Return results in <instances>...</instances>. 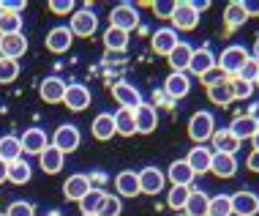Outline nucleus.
Returning <instances> with one entry per match:
<instances>
[{
	"label": "nucleus",
	"instance_id": "34",
	"mask_svg": "<svg viewBox=\"0 0 259 216\" xmlns=\"http://www.w3.org/2000/svg\"><path fill=\"white\" fill-rule=\"evenodd\" d=\"M207 99L213 101V104H219V107L232 104L235 96H232V85H229V80H224V82H219V85L207 88Z\"/></svg>",
	"mask_w": 259,
	"mask_h": 216
},
{
	"label": "nucleus",
	"instance_id": "46",
	"mask_svg": "<svg viewBox=\"0 0 259 216\" xmlns=\"http://www.w3.org/2000/svg\"><path fill=\"white\" fill-rule=\"evenodd\" d=\"M256 74H259V63H256L254 58H248V60H246V66L240 68V74H237V77H240V80H246V82H254V80H256Z\"/></svg>",
	"mask_w": 259,
	"mask_h": 216
},
{
	"label": "nucleus",
	"instance_id": "40",
	"mask_svg": "<svg viewBox=\"0 0 259 216\" xmlns=\"http://www.w3.org/2000/svg\"><path fill=\"white\" fill-rule=\"evenodd\" d=\"M229 85H232L235 101L251 99V93H254V82H246V80H240V77H229Z\"/></svg>",
	"mask_w": 259,
	"mask_h": 216
},
{
	"label": "nucleus",
	"instance_id": "43",
	"mask_svg": "<svg viewBox=\"0 0 259 216\" xmlns=\"http://www.w3.org/2000/svg\"><path fill=\"white\" fill-rule=\"evenodd\" d=\"M6 216H36V208H33V203L17 200V203H11V205H9V211H6Z\"/></svg>",
	"mask_w": 259,
	"mask_h": 216
},
{
	"label": "nucleus",
	"instance_id": "26",
	"mask_svg": "<svg viewBox=\"0 0 259 216\" xmlns=\"http://www.w3.org/2000/svg\"><path fill=\"white\" fill-rule=\"evenodd\" d=\"M210 172L219 178H232L237 172V159L232 153H213V162H210Z\"/></svg>",
	"mask_w": 259,
	"mask_h": 216
},
{
	"label": "nucleus",
	"instance_id": "1",
	"mask_svg": "<svg viewBox=\"0 0 259 216\" xmlns=\"http://www.w3.org/2000/svg\"><path fill=\"white\" fill-rule=\"evenodd\" d=\"M248 58H251V52L243 44H229L227 50L221 52V58H215V66H219L227 77H237Z\"/></svg>",
	"mask_w": 259,
	"mask_h": 216
},
{
	"label": "nucleus",
	"instance_id": "38",
	"mask_svg": "<svg viewBox=\"0 0 259 216\" xmlns=\"http://www.w3.org/2000/svg\"><path fill=\"white\" fill-rule=\"evenodd\" d=\"M188 194H191V186H172V189L166 192V205H169L172 211H183L186 203H188Z\"/></svg>",
	"mask_w": 259,
	"mask_h": 216
},
{
	"label": "nucleus",
	"instance_id": "29",
	"mask_svg": "<svg viewBox=\"0 0 259 216\" xmlns=\"http://www.w3.org/2000/svg\"><path fill=\"white\" fill-rule=\"evenodd\" d=\"M191 55H194V47L186 44V41H180L175 50L166 55V60H169L172 71H188V63H191Z\"/></svg>",
	"mask_w": 259,
	"mask_h": 216
},
{
	"label": "nucleus",
	"instance_id": "6",
	"mask_svg": "<svg viewBox=\"0 0 259 216\" xmlns=\"http://www.w3.org/2000/svg\"><path fill=\"white\" fill-rule=\"evenodd\" d=\"M109 27H117V30H125V33H131L134 27H139V11H137V6H131V3L115 6L112 14H109Z\"/></svg>",
	"mask_w": 259,
	"mask_h": 216
},
{
	"label": "nucleus",
	"instance_id": "52",
	"mask_svg": "<svg viewBox=\"0 0 259 216\" xmlns=\"http://www.w3.org/2000/svg\"><path fill=\"white\" fill-rule=\"evenodd\" d=\"M251 58H254L256 63H259V39L254 41V50H251Z\"/></svg>",
	"mask_w": 259,
	"mask_h": 216
},
{
	"label": "nucleus",
	"instance_id": "16",
	"mask_svg": "<svg viewBox=\"0 0 259 216\" xmlns=\"http://www.w3.org/2000/svg\"><path fill=\"white\" fill-rule=\"evenodd\" d=\"M229 131H232V137H237V140H251V137L259 131V118L254 113H246V115H237L232 121V126H229Z\"/></svg>",
	"mask_w": 259,
	"mask_h": 216
},
{
	"label": "nucleus",
	"instance_id": "14",
	"mask_svg": "<svg viewBox=\"0 0 259 216\" xmlns=\"http://www.w3.org/2000/svg\"><path fill=\"white\" fill-rule=\"evenodd\" d=\"M27 52V39L25 33H14V36H0V58L19 60Z\"/></svg>",
	"mask_w": 259,
	"mask_h": 216
},
{
	"label": "nucleus",
	"instance_id": "3",
	"mask_svg": "<svg viewBox=\"0 0 259 216\" xmlns=\"http://www.w3.org/2000/svg\"><path fill=\"white\" fill-rule=\"evenodd\" d=\"M172 30L178 33V30H194V27L199 25V11L194 9V3L191 0H180V3H175V11H172Z\"/></svg>",
	"mask_w": 259,
	"mask_h": 216
},
{
	"label": "nucleus",
	"instance_id": "39",
	"mask_svg": "<svg viewBox=\"0 0 259 216\" xmlns=\"http://www.w3.org/2000/svg\"><path fill=\"white\" fill-rule=\"evenodd\" d=\"M14 33H22V14L0 11V36H14Z\"/></svg>",
	"mask_w": 259,
	"mask_h": 216
},
{
	"label": "nucleus",
	"instance_id": "33",
	"mask_svg": "<svg viewBox=\"0 0 259 216\" xmlns=\"http://www.w3.org/2000/svg\"><path fill=\"white\" fill-rule=\"evenodd\" d=\"M104 47L109 52H125L128 50V33L117 30V27H107L104 30Z\"/></svg>",
	"mask_w": 259,
	"mask_h": 216
},
{
	"label": "nucleus",
	"instance_id": "25",
	"mask_svg": "<svg viewBox=\"0 0 259 216\" xmlns=\"http://www.w3.org/2000/svg\"><path fill=\"white\" fill-rule=\"evenodd\" d=\"M210 142H213V153H235L240 151V140L237 137H232V131L229 129H215L213 131V137H210Z\"/></svg>",
	"mask_w": 259,
	"mask_h": 216
},
{
	"label": "nucleus",
	"instance_id": "31",
	"mask_svg": "<svg viewBox=\"0 0 259 216\" xmlns=\"http://www.w3.org/2000/svg\"><path fill=\"white\" fill-rule=\"evenodd\" d=\"M207 205H210V197L202 189H191L188 194V203H186V216H207Z\"/></svg>",
	"mask_w": 259,
	"mask_h": 216
},
{
	"label": "nucleus",
	"instance_id": "5",
	"mask_svg": "<svg viewBox=\"0 0 259 216\" xmlns=\"http://www.w3.org/2000/svg\"><path fill=\"white\" fill-rule=\"evenodd\" d=\"M50 145H52V148H58L63 156H66V153H74L82 145V131L76 129L74 123H63V126L55 129Z\"/></svg>",
	"mask_w": 259,
	"mask_h": 216
},
{
	"label": "nucleus",
	"instance_id": "53",
	"mask_svg": "<svg viewBox=\"0 0 259 216\" xmlns=\"http://www.w3.org/2000/svg\"><path fill=\"white\" fill-rule=\"evenodd\" d=\"M251 142H254V151H259V131H256L254 137H251Z\"/></svg>",
	"mask_w": 259,
	"mask_h": 216
},
{
	"label": "nucleus",
	"instance_id": "28",
	"mask_svg": "<svg viewBox=\"0 0 259 216\" xmlns=\"http://www.w3.org/2000/svg\"><path fill=\"white\" fill-rule=\"evenodd\" d=\"M248 19L246 9H243V0H232V3H227V9H224V25H227V30H237V27H243Z\"/></svg>",
	"mask_w": 259,
	"mask_h": 216
},
{
	"label": "nucleus",
	"instance_id": "19",
	"mask_svg": "<svg viewBox=\"0 0 259 216\" xmlns=\"http://www.w3.org/2000/svg\"><path fill=\"white\" fill-rule=\"evenodd\" d=\"M232 213H237V216H256L259 213V194H254V192H235L232 194Z\"/></svg>",
	"mask_w": 259,
	"mask_h": 216
},
{
	"label": "nucleus",
	"instance_id": "54",
	"mask_svg": "<svg viewBox=\"0 0 259 216\" xmlns=\"http://www.w3.org/2000/svg\"><path fill=\"white\" fill-rule=\"evenodd\" d=\"M254 88H259V74H256V80H254Z\"/></svg>",
	"mask_w": 259,
	"mask_h": 216
},
{
	"label": "nucleus",
	"instance_id": "30",
	"mask_svg": "<svg viewBox=\"0 0 259 216\" xmlns=\"http://www.w3.org/2000/svg\"><path fill=\"white\" fill-rule=\"evenodd\" d=\"M115 134L120 137H134L137 134V123H134V110H117L115 115Z\"/></svg>",
	"mask_w": 259,
	"mask_h": 216
},
{
	"label": "nucleus",
	"instance_id": "23",
	"mask_svg": "<svg viewBox=\"0 0 259 216\" xmlns=\"http://www.w3.org/2000/svg\"><path fill=\"white\" fill-rule=\"evenodd\" d=\"M164 175H166V181H169L172 186H191L194 178H197V175L191 172V167L186 164V159H175Z\"/></svg>",
	"mask_w": 259,
	"mask_h": 216
},
{
	"label": "nucleus",
	"instance_id": "41",
	"mask_svg": "<svg viewBox=\"0 0 259 216\" xmlns=\"http://www.w3.org/2000/svg\"><path fill=\"white\" fill-rule=\"evenodd\" d=\"M19 77V63L9 58H0V85H11Z\"/></svg>",
	"mask_w": 259,
	"mask_h": 216
},
{
	"label": "nucleus",
	"instance_id": "22",
	"mask_svg": "<svg viewBox=\"0 0 259 216\" xmlns=\"http://www.w3.org/2000/svg\"><path fill=\"white\" fill-rule=\"evenodd\" d=\"M210 68H215L213 50H210V47H199V50H194L191 63H188V71H191L194 77H202V74H207Z\"/></svg>",
	"mask_w": 259,
	"mask_h": 216
},
{
	"label": "nucleus",
	"instance_id": "13",
	"mask_svg": "<svg viewBox=\"0 0 259 216\" xmlns=\"http://www.w3.org/2000/svg\"><path fill=\"white\" fill-rule=\"evenodd\" d=\"M19 145H22V153H30V156H41V151L47 148V131L33 126V129H25V134L19 137Z\"/></svg>",
	"mask_w": 259,
	"mask_h": 216
},
{
	"label": "nucleus",
	"instance_id": "51",
	"mask_svg": "<svg viewBox=\"0 0 259 216\" xmlns=\"http://www.w3.org/2000/svg\"><path fill=\"white\" fill-rule=\"evenodd\" d=\"M6 181H9V164H6L3 159H0V186H3Z\"/></svg>",
	"mask_w": 259,
	"mask_h": 216
},
{
	"label": "nucleus",
	"instance_id": "42",
	"mask_svg": "<svg viewBox=\"0 0 259 216\" xmlns=\"http://www.w3.org/2000/svg\"><path fill=\"white\" fill-rule=\"evenodd\" d=\"M120 213H123V200L117 194H107L99 208V216H120Z\"/></svg>",
	"mask_w": 259,
	"mask_h": 216
},
{
	"label": "nucleus",
	"instance_id": "20",
	"mask_svg": "<svg viewBox=\"0 0 259 216\" xmlns=\"http://www.w3.org/2000/svg\"><path fill=\"white\" fill-rule=\"evenodd\" d=\"M180 41H178V33L172 30V27H158L156 33H153V39H150V47H153V52L156 55H169L175 47H178Z\"/></svg>",
	"mask_w": 259,
	"mask_h": 216
},
{
	"label": "nucleus",
	"instance_id": "48",
	"mask_svg": "<svg viewBox=\"0 0 259 216\" xmlns=\"http://www.w3.org/2000/svg\"><path fill=\"white\" fill-rule=\"evenodd\" d=\"M50 11H55V14H74V3L71 0H50Z\"/></svg>",
	"mask_w": 259,
	"mask_h": 216
},
{
	"label": "nucleus",
	"instance_id": "36",
	"mask_svg": "<svg viewBox=\"0 0 259 216\" xmlns=\"http://www.w3.org/2000/svg\"><path fill=\"white\" fill-rule=\"evenodd\" d=\"M104 197H107V192H104V189H96V186H93V189H90L76 205H79V211H82V213H99V208H101V203H104Z\"/></svg>",
	"mask_w": 259,
	"mask_h": 216
},
{
	"label": "nucleus",
	"instance_id": "37",
	"mask_svg": "<svg viewBox=\"0 0 259 216\" xmlns=\"http://www.w3.org/2000/svg\"><path fill=\"white\" fill-rule=\"evenodd\" d=\"M207 216H232V194H215V197H210Z\"/></svg>",
	"mask_w": 259,
	"mask_h": 216
},
{
	"label": "nucleus",
	"instance_id": "57",
	"mask_svg": "<svg viewBox=\"0 0 259 216\" xmlns=\"http://www.w3.org/2000/svg\"><path fill=\"white\" fill-rule=\"evenodd\" d=\"M178 216H186V213H178Z\"/></svg>",
	"mask_w": 259,
	"mask_h": 216
},
{
	"label": "nucleus",
	"instance_id": "12",
	"mask_svg": "<svg viewBox=\"0 0 259 216\" xmlns=\"http://www.w3.org/2000/svg\"><path fill=\"white\" fill-rule=\"evenodd\" d=\"M93 189L90 186V175H82V172H76V175H68L66 184H63V197L71 200V203H79L85 194Z\"/></svg>",
	"mask_w": 259,
	"mask_h": 216
},
{
	"label": "nucleus",
	"instance_id": "2",
	"mask_svg": "<svg viewBox=\"0 0 259 216\" xmlns=\"http://www.w3.org/2000/svg\"><path fill=\"white\" fill-rule=\"evenodd\" d=\"M213 131H215V118H213V113L199 110V113L191 115V121H188V137H191L197 145H205L210 137H213Z\"/></svg>",
	"mask_w": 259,
	"mask_h": 216
},
{
	"label": "nucleus",
	"instance_id": "27",
	"mask_svg": "<svg viewBox=\"0 0 259 216\" xmlns=\"http://www.w3.org/2000/svg\"><path fill=\"white\" fill-rule=\"evenodd\" d=\"M63 162H66V156H63L58 148H52V145H47V148L41 151V156H38V164H41V170H44L47 175H58V172L63 170Z\"/></svg>",
	"mask_w": 259,
	"mask_h": 216
},
{
	"label": "nucleus",
	"instance_id": "15",
	"mask_svg": "<svg viewBox=\"0 0 259 216\" xmlns=\"http://www.w3.org/2000/svg\"><path fill=\"white\" fill-rule=\"evenodd\" d=\"M66 88H68L66 80H60V77H47L38 85V96L47 104H58V101H63V96H66Z\"/></svg>",
	"mask_w": 259,
	"mask_h": 216
},
{
	"label": "nucleus",
	"instance_id": "55",
	"mask_svg": "<svg viewBox=\"0 0 259 216\" xmlns=\"http://www.w3.org/2000/svg\"><path fill=\"white\" fill-rule=\"evenodd\" d=\"M82 216H99V213H82Z\"/></svg>",
	"mask_w": 259,
	"mask_h": 216
},
{
	"label": "nucleus",
	"instance_id": "17",
	"mask_svg": "<svg viewBox=\"0 0 259 216\" xmlns=\"http://www.w3.org/2000/svg\"><path fill=\"white\" fill-rule=\"evenodd\" d=\"M210 162H213V151L205 148V145L191 148V151H188V156H186V164L191 167L194 175H205V172H210Z\"/></svg>",
	"mask_w": 259,
	"mask_h": 216
},
{
	"label": "nucleus",
	"instance_id": "8",
	"mask_svg": "<svg viewBox=\"0 0 259 216\" xmlns=\"http://www.w3.org/2000/svg\"><path fill=\"white\" fill-rule=\"evenodd\" d=\"M93 96H90V88L82 85V82H74V85L66 88V96H63V104H66L71 113H82V110L90 107Z\"/></svg>",
	"mask_w": 259,
	"mask_h": 216
},
{
	"label": "nucleus",
	"instance_id": "49",
	"mask_svg": "<svg viewBox=\"0 0 259 216\" xmlns=\"http://www.w3.org/2000/svg\"><path fill=\"white\" fill-rule=\"evenodd\" d=\"M246 167L251 172H259V151H251L248 159H246Z\"/></svg>",
	"mask_w": 259,
	"mask_h": 216
},
{
	"label": "nucleus",
	"instance_id": "50",
	"mask_svg": "<svg viewBox=\"0 0 259 216\" xmlns=\"http://www.w3.org/2000/svg\"><path fill=\"white\" fill-rule=\"evenodd\" d=\"M243 9H246V14L251 17V14H259V3L256 0H243Z\"/></svg>",
	"mask_w": 259,
	"mask_h": 216
},
{
	"label": "nucleus",
	"instance_id": "24",
	"mask_svg": "<svg viewBox=\"0 0 259 216\" xmlns=\"http://www.w3.org/2000/svg\"><path fill=\"white\" fill-rule=\"evenodd\" d=\"M90 134L99 142H109L112 137H115V118L109 113H99L93 118V123H90Z\"/></svg>",
	"mask_w": 259,
	"mask_h": 216
},
{
	"label": "nucleus",
	"instance_id": "11",
	"mask_svg": "<svg viewBox=\"0 0 259 216\" xmlns=\"http://www.w3.org/2000/svg\"><path fill=\"white\" fill-rule=\"evenodd\" d=\"M112 96H115V101L120 104L123 110H137L139 104H142V93H139L131 82H115V85H112Z\"/></svg>",
	"mask_w": 259,
	"mask_h": 216
},
{
	"label": "nucleus",
	"instance_id": "21",
	"mask_svg": "<svg viewBox=\"0 0 259 216\" xmlns=\"http://www.w3.org/2000/svg\"><path fill=\"white\" fill-rule=\"evenodd\" d=\"M115 192H117V197H137V194H142L139 192V175L134 170H123V172H117L115 175Z\"/></svg>",
	"mask_w": 259,
	"mask_h": 216
},
{
	"label": "nucleus",
	"instance_id": "58",
	"mask_svg": "<svg viewBox=\"0 0 259 216\" xmlns=\"http://www.w3.org/2000/svg\"><path fill=\"white\" fill-rule=\"evenodd\" d=\"M0 216H6V213H0Z\"/></svg>",
	"mask_w": 259,
	"mask_h": 216
},
{
	"label": "nucleus",
	"instance_id": "47",
	"mask_svg": "<svg viewBox=\"0 0 259 216\" xmlns=\"http://www.w3.org/2000/svg\"><path fill=\"white\" fill-rule=\"evenodd\" d=\"M25 9H27L25 0H0V11L6 14H22Z\"/></svg>",
	"mask_w": 259,
	"mask_h": 216
},
{
	"label": "nucleus",
	"instance_id": "44",
	"mask_svg": "<svg viewBox=\"0 0 259 216\" xmlns=\"http://www.w3.org/2000/svg\"><path fill=\"white\" fill-rule=\"evenodd\" d=\"M224 80H229V77L224 74L219 66H215V68H210L207 74H202V77H199V82H202L205 88H213V85H219V82H224Z\"/></svg>",
	"mask_w": 259,
	"mask_h": 216
},
{
	"label": "nucleus",
	"instance_id": "18",
	"mask_svg": "<svg viewBox=\"0 0 259 216\" xmlns=\"http://www.w3.org/2000/svg\"><path fill=\"white\" fill-rule=\"evenodd\" d=\"M164 90H166V96H169L172 101H178V99H183V96H188V90H191V80H188L186 71H172L164 80Z\"/></svg>",
	"mask_w": 259,
	"mask_h": 216
},
{
	"label": "nucleus",
	"instance_id": "9",
	"mask_svg": "<svg viewBox=\"0 0 259 216\" xmlns=\"http://www.w3.org/2000/svg\"><path fill=\"white\" fill-rule=\"evenodd\" d=\"M44 44H47V50L55 52V55L68 52V50H71V44H74V36H71V30H68V25H58V27H52V30L47 33Z\"/></svg>",
	"mask_w": 259,
	"mask_h": 216
},
{
	"label": "nucleus",
	"instance_id": "35",
	"mask_svg": "<svg viewBox=\"0 0 259 216\" xmlns=\"http://www.w3.org/2000/svg\"><path fill=\"white\" fill-rule=\"evenodd\" d=\"M30 178H33V167L27 164L25 159H17V162L9 164V181H11V184L22 186V184H27Z\"/></svg>",
	"mask_w": 259,
	"mask_h": 216
},
{
	"label": "nucleus",
	"instance_id": "4",
	"mask_svg": "<svg viewBox=\"0 0 259 216\" xmlns=\"http://www.w3.org/2000/svg\"><path fill=\"white\" fill-rule=\"evenodd\" d=\"M68 30H71V36H93L96 30H99V17H96V11L85 6V9H76L71 14V22H68Z\"/></svg>",
	"mask_w": 259,
	"mask_h": 216
},
{
	"label": "nucleus",
	"instance_id": "32",
	"mask_svg": "<svg viewBox=\"0 0 259 216\" xmlns=\"http://www.w3.org/2000/svg\"><path fill=\"white\" fill-rule=\"evenodd\" d=\"M0 159H3L6 164L22 159V145H19V137H14V134L0 137Z\"/></svg>",
	"mask_w": 259,
	"mask_h": 216
},
{
	"label": "nucleus",
	"instance_id": "56",
	"mask_svg": "<svg viewBox=\"0 0 259 216\" xmlns=\"http://www.w3.org/2000/svg\"><path fill=\"white\" fill-rule=\"evenodd\" d=\"M50 216H60V213H58V211H52V213H50Z\"/></svg>",
	"mask_w": 259,
	"mask_h": 216
},
{
	"label": "nucleus",
	"instance_id": "7",
	"mask_svg": "<svg viewBox=\"0 0 259 216\" xmlns=\"http://www.w3.org/2000/svg\"><path fill=\"white\" fill-rule=\"evenodd\" d=\"M137 175H139V192L142 194H153V197H156V194L164 192L166 175L158 170V167H142Z\"/></svg>",
	"mask_w": 259,
	"mask_h": 216
},
{
	"label": "nucleus",
	"instance_id": "45",
	"mask_svg": "<svg viewBox=\"0 0 259 216\" xmlns=\"http://www.w3.org/2000/svg\"><path fill=\"white\" fill-rule=\"evenodd\" d=\"M150 9L156 11V17H158V19H172L175 0H158V3H150Z\"/></svg>",
	"mask_w": 259,
	"mask_h": 216
},
{
	"label": "nucleus",
	"instance_id": "10",
	"mask_svg": "<svg viewBox=\"0 0 259 216\" xmlns=\"http://www.w3.org/2000/svg\"><path fill=\"white\" fill-rule=\"evenodd\" d=\"M134 123H137V134H153L158 129V110L153 104H139L134 110Z\"/></svg>",
	"mask_w": 259,
	"mask_h": 216
}]
</instances>
